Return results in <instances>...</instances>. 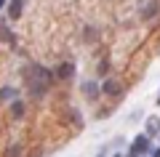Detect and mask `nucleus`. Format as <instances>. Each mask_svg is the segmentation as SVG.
Segmentation results:
<instances>
[{
  "label": "nucleus",
  "mask_w": 160,
  "mask_h": 157,
  "mask_svg": "<svg viewBox=\"0 0 160 157\" xmlns=\"http://www.w3.org/2000/svg\"><path fill=\"white\" fill-rule=\"evenodd\" d=\"M53 80H56L53 69L43 67V64H29V67L24 69V85H27V93L32 96V99H43V96L51 91Z\"/></svg>",
  "instance_id": "1"
},
{
  "label": "nucleus",
  "mask_w": 160,
  "mask_h": 157,
  "mask_svg": "<svg viewBox=\"0 0 160 157\" xmlns=\"http://www.w3.org/2000/svg\"><path fill=\"white\" fill-rule=\"evenodd\" d=\"M123 96H126V83H123L120 77H115V75H109V77L102 83V99H107V101H112V104H118Z\"/></svg>",
  "instance_id": "2"
},
{
  "label": "nucleus",
  "mask_w": 160,
  "mask_h": 157,
  "mask_svg": "<svg viewBox=\"0 0 160 157\" xmlns=\"http://www.w3.org/2000/svg\"><path fill=\"white\" fill-rule=\"evenodd\" d=\"M152 146H155V141H152V139H149V136L142 130V133H136L131 141H128L126 152H128V155H133V157H147Z\"/></svg>",
  "instance_id": "3"
},
{
  "label": "nucleus",
  "mask_w": 160,
  "mask_h": 157,
  "mask_svg": "<svg viewBox=\"0 0 160 157\" xmlns=\"http://www.w3.org/2000/svg\"><path fill=\"white\" fill-rule=\"evenodd\" d=\"M80 93L86 96L91 104H99V101H102V83H96V80H91V77L80 80Z\"/></svg>",
  "instance_id": "4"
},
{
  "label": "nucleus",
  "mask_w": 160,
  "mask_h": 157,
  "mask_svg": "<svg viewBox=\"0 0 160 157\" xmlns=\"http://www.w3.org/2000/svg\"><path fill=\"white\" fill-rule=\"evenodd\" d=\"M53 75H56V80H62V83H72L75 75H78V69H75V61H62L56 69H53Z\"/></svg>",
  "instance_id": "5"
},
{
  "label": "nucleus",
  "mask_w": 160,
  "mask_h": 157,
  "mask_svg": "<svg viewBox=\"0 0 160 157\" xmlns=\"http://www.w3.org/2000/svg\"><path fill=\"white\" fill-rule=\"evenodd\" d=\"M24 3H27V0H8L6 3V19L8 22H19V19H22Z\"/></svg>",
  "instance_id": "6"
},
{
  "label": "nucleus",
  "mask_w": 160,
  "mask_h": 157,
  "mask_svg": "<svg viewBox=\"0 0 160 157\" xmlns=\"http://www.w3.org/2000/svg\"><path fill=\"white\" fill-rule=\"evenodd\" d=\"M144 133H147L152 141H158V136H160V115L144 117Z\"/></svg>",
  "instance_id": "7"
},
{
  "label": "nucleus",
  "mask_w": 160,
  "mask_h": 157,
  "mask_svg": "<svg viewBox=\"0 0 160 157\" xmlns=\"http://www.w3.org/2000/svg\"><path fill=\"white\" fill-rule=\"evenodd\" d=\"M8 115H11L13 120H22L24 115H27V101L19 96V99H13V101H8Z\"/></svg>",
  "instance_id": "8"
},
{
  "label": "nucleus",
  "mask_w": 160,
  "mask_h": 157,
  "mask_svg": "<svg viewBox=\"0 0 160 157\" xmlns=\"http://www.w3.org/2000/svg\"><path fill=\"white\" fill-rule=\"evenodd\" d=\"M158 13H160V3L152 0V3H147V8H142V22H149V19L158 16Z\"/></svg>",
  "instance_id": "9"
},
{
  "label": "nucleus",
  "mask_w": 160,
  "mask_h": 157,
  "mask_svg": "<svg viewBox=\"0 0 160 157\" xmlns=\"http://www.w3.org/2000/svg\"><path fill=\"white\" fill-rule=\"evenodd\" d=\"M13 99H19V88L3 85V88H0V101H13Z\"/></svg>",
  "instance_id": "10"
},
{
  "label": "nucleus",
  "mask_w": 160,
  "mask_h": 157,
  "mask_svg": "<svg viewBox=\"0 0 160 157\" xmlns=\"http://www.w3.org/2000/svg\"><path fill=\"white\" fill-rule=\"evenodd\" d=\"M147 157H160V144H158V141H155V146L149 149V155H147Z\"/></svg>",
  "instance_id": "11"
},
{
  "label": "nucleus",
  "mask_w": 160,
  "mask_h": 157,
  "mask_svg": "<svg viewBox=\"0 0 160 157\" xmlns=\"http://www.w3.org/2000/svg\"><path fill=\"white\" fill-rule=\"evenodd\" d=\"M93 157H109V144H107V146H102V149H99Z\"/></svg>",
  "instance_id": "12"
},
{
  "label": "nucleus",
  "mask_w": 160,
  "mask_h": 157,
  "mask_svg": "<svg viewBox=\"0 0 160 157\" xmlns=\"http://www.w3.org/2000/svg\"><path fill=\"white\" fill-rule=\"evenodd\" d=\"M109 157H126V149H112V155Z\"/></svg>",
  "instance_id": "13"
},
{
  "label": "nucleus",
  "mask_w": 160,
  "mask_h": 157,
  "mask_svg": "<svg viewBox=\"0 0 160 157\" xmlns=\"http://www.w3.org/2000/svg\"><path fill=\"white\" fill-rule=\"evenodd\" d=\"M155 107H160V88H158V93H155Z\"/></svg>",
  "instance_id": "14"
},
{
  "label": "nucleus",
  "mask_w": 160,
  "mask_h": 157,
  "mask_svg": "<svg viewBox=\"0 0 160 157\" xmlns=\"http://www.w3.org/2000/svg\"><path fill=\"white\" fill-rule=\"evenodd\" d=\"M6 3H8V0H0V11H3V8H6Z\"/></svg>",
  "instance_id": "15"
},
{
  "label": "nucleus",
  "mask_w": 160,
  "mask_h": 157,
  "mask_svg": "<svg viewBox=\"0 0 160 157\" xmlns=\"http://www.w3.org/2000/svg\"><path fill=\"white\" fill-rule=\"evenodd\" d=\"M126 157H133V155H128V152H126Z\"/></svg>",
  "instance_id": "16"
},
{
  "label": "nucleus",
  "mask_w": 160,
  "mask_h": 157,
  "mask_svg": "<svg viewBox=\"0 0 160 157\" xmlns=\"http://www.w3.org/2000/svg\"><path fill=\"white\" fill-rule=\"evenodd\" d=\"M158 144H160V136H158Z\"/></svg>",
  "instance_id": "17"
}]
</instances>
